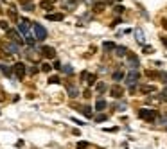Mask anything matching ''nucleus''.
Segmentation results:
<instances>
[{"instance_id": "obj_1", "label": "nucleus", "mask_w": 167, "mask_h": 149, "mask_svg": "<svg viewBox=\"0 0 167 149\" xmlns=\"http://www.w3.org/2000/svg\"><path fill=\"white\" fill-rule=\"evenodd\" d=\"M31 29H33V24L29 22L27 18H22V20H18V32L20 34H23L25 36V41H27V45H34V40L29 36V32H31Z\"/></svg>"}, {"instance_id": "obj_2", "label": "nucleus", "mask_w": 167, "mask_h": 149, "mask_svg": "<svg viewBox=\"0 0 167 149\" xmlns=\"http://www.w3.org/2000/svg\"><path fill=\"white\" fill-rule=\"evenodd\" d=\"M156 115H158V112H155V110H147V108H140L138 110V119L146 120V122H155Z\"/></svg>"}, {"instance_id": "obj_3", "label": "nucleus", "mask_w": 167, "mask_h": 149, "mask_svg": "<svg viewBox=\"0 0 167 149\" xmlns=\"http://www.w3.org/2000/svg\"><path fill=\"white\" fill-rule=\"evenodd\" d=\"M138 79H140V74H138V70H129L128 74H126V77H124V83H126V86H129V88H133L135 84L138 83Z\"/></svg>"}, {"instance_id": "obj_4", "label": "nucleus", "mask_w": 167, "mask_h": 149, "mask_svg": "<svg viewBox=\"0 0 167 149\" xmlns=\"http://www.w3.org/2000/svg\"><path fill=\"white\" fill-rule=\"evenodd\" d=\"M33 32H34V40H38V41H43L47 38V31L40 24H33Z\"/></svg>"}, {"instance_id": "obj_5", "label": "nucleus", "mask_w": 167, "mask_h": 149, "mask_svg": "<svg viewBox=\"0 0 167 149\" xmlns=\"http://www.w3.org/2000/svg\"><path fill=\"white\" fill-rule=\"evenodd\" d=\"M40 52H41V56H43V58H49V59L56 58V50H54L52 47H49V45H43V47H40Z\"/></svg>"}, {"instance_id": "obj_6", "label": "nucleus", "mask_w": 167, "mask_h": 149, "mask_svg": "<svg viewBox=\"0 0 167 149\" xmlns=\"http://www.w3.org/2000/svg\"><path fill=\"white\" fill-rule=\"evenodd\" d=\"M13 72H14V76L18 79H23L25 77V65H23V63H16V65L13 67Z\"/></svg>"}, {"instance_id": "obj_7", "label": "nucleus", "mask_w": 167, "mask_h": 149, "mask_svg": "<svg viewBox=\"0 0 167 149\" xmlns=\"http://www.w3.org/2000/svg\"><path fill=\"white\" fill-rule=\"evenodd\" d=\"M6 34H7V38L9 40H13L14 43H23V40H22V36H20V32L18 31H14V29H7L6 31Z\"/></svg>"}, {"instance_id": "obj_8", "label": "nucleus", "mask_w": 167, "mask_h": 149, "mask_svg": "<svg viewBox=\"0 0 167 149\" xmlns=\"http://www.w3.org/2000/svg\"><path fill=\"white\" fill-rule=\"evenodd\" d=\"M110 95H111L113 99H121V97L124 95V86H119V84L111 86V88H110Z\"/></svg>"}, {"instance_id": "obj_9", "label": "nucleus", "mask_w": 167, "mask_h": 149, "mask_svg": "<svg viewBox=\"0 0 167 149\" xmlns=\"http://www.w3.org/2000/svg\"><path fill=\"white\" fill-rule=\"evenodd\" d=\"M81 81H83V83H86L88 86H92V84L95 83V74H90V72L83 70V72H81Z\"/></svg>"}, {"instance_id": "obj_10", "label": "nucleus", "mask_w": 167, "mask_h": 149, "mask_svg": "<svg viewBox=\"0 0 167 149\" xmlns=\"http://www.w3.org/2000/svg\"><path fill=\"white\" fill-rule=\"evenodd\" d=\"M47 20H51V22H61V20L65 18L63 13H49V14H45Z\"/></svg>"}, {"instance_id": "obj_11", "label": "nucleus", "mask_w": 167, "mask_h": 149, "mask_svg": "<svg viewBox=\"0 0 167 149\" xmlns=\"http://www.w3.org/2000/svg\"><path fill=\"white\" fill-rule=\"evenodd\" d=\"M153 92H156V86H151V84H144V86L138 88V94H142V95H147V94H153Z\"/></svg>"}, {"instance_id": "obj_12", "label": "nucleus", "mask_w": 167, "mask_h": 149, "mask_svg": "<svg viewBox=\"0 0 167 149\" xmlns=\"http://www.w3.org/2000/svg\"><path fill=\"white\" fill-rule=\"evenodd\" d=\"M2 47H4V49L9 52V54H14V52H18V45H16V43H13V41H9V43H4Z\"/></svg>"}, {"instance_id": "obj_13", "label": "nucleus", "mask_w": 167, "mask_h": 149, "mask_svg": "<svg viewBox=\"0 0 167 149\" xmlns=\"http://www.w3.org/2000/svg\"><path fill=\"white\" fill-rule=\"evenodd\" d=\"M128 65H129L131 68H137V67H138V58L133 56V54H129V58H128Z\"/></svg>"}, {"instance_id": "obj_14", "label": "nucleus", "mask_w": 167, "mask_h": 149, "mask_svg": "<svg viewBox=\"0 0 167 149\" xmlns=\"http://www.w3.org/2000/svg\"><path fill=\"white\" fill-rule=\"evenodd\" d=\"M67 92H68L70 97H77V94H79V90L74 86V84H67Z\"/></svg>"}, {"instance_id": "obj_15", "label": "nucleus", "mask_w": 167, "mask_h": 149, "mask_svg": "<svg viewBox=\"0 0 167 149\" xmlns=\"http://www.w3.org/2000/svg\"><path fill=\"white\" fill-rule=\"evenodd\" d=\"M113 50H115V56H117V58H122V56L128 54V49H126V47H115Z\"/></svg>"}, {"instance_id": "obj_16", "label": "nucleus", "mask_w": 167, "mask_h": 149, "mask_svg": "<svg viewBox=\"0 0 167 149\" xmlns=\"http://www.w3.org/2000/svg\"><path fill=\"white\" fill-rule=\"evenodd\" d=\"M106 106H108V102H106L104 99H99L97 102H95V110H97V112H103Z\"/></svg>"}, {"instance_id": "obj_17", "label": "nucleus", "mask_w": 167, "mask_h": 149, "mask_svg": "<svg viewBox=\"0 0 167 149\" xmlns=\"http://www.w3.org/2000/svg\"><path fill=\"white\" fill-rule=\"evenodd\" d=\"M146 76L151 77V79H160L162 81V74L160 72H155V70H146Z\"/></svg>"}, {"instance_id": "obj_18", "label": "nucleus", "mask_w": 167, "mask_h": 149, "mask_svg": "<svg viewBox=\"0 0 167 149\" xmlns=\"http://www.w3.org/2000/svg\"><path fill=\"white\" fill-rule=\"evenodd\" d=\"M0 70H2V74H4L6 77H11V76H13V68H9L7 65H0Z\"/></svg>"}, {"instance_id": "obj_19", "label": "nucleus", "mask_w": 167, "mask_h": 149, "mask_svg": "<svg viewBox=\"0 0 167 149\" xmlns=\"http://www.w3.org/2000/svg\"><path fill=\"white\" fill-rule=\"evenodd\" d=\"M76 108H77L79 112H83L86 117H92V108H90V106H76Z\"/></svg>"}, {"instance_id": "obj_20", "label": "nucleus", "mask_w": 167, "mask_h": 149, "mask_svg": "<svg viewBox=\"0 0 167 149\" xmlns=\"http://www.w3.org/2000/svg\"><path fill=\"white\" fill-rule=\"evenodd\" d=\"M7 13H9V18L13 20V22H18V16H16V9H14L13 6H9V9H7Z\"/></svg>"}, {"instance_id": "obj_21", "label": "nucleus", "mask_w": 167, "mask_h": 149, "mask_svg": "<svg viewBox=\"0 0 167 149\" xmlns=\"http://www.w3.org/2000/svg\"><path fill=\"white\" fill-rule=\"evenodd\" d=\"M106 9V4H103V2H99V4H93V13H103Z\"/></svg>"}, {"instance_id": "obj_22", "label": "nucleus", "mask_w": 167, "mask_h": 149, "mask_svg": "<svg viewBox=\"0 0 167 149\" xmlns=\"http://www.w3.org/2000/svg\"><path fill=\"white\" fill-rule=\"evenodd\" d=\"M108 88H106V84L104 83H97V86H95V92H97V94H104Z\"/></svg>"}, {"instance_id": "obj_23", "label": "nucleus", "mask_w": 167, "mask_h": 149, "mask_svg": "<svg viewBox=\"0 0 167 149\" xmlns=\"http://www.w3.org/2000/svg\"><path fill=\"white\" fill-rule=\"evenodd\" d=\"M111 77H113L115 81H121V79H124L126 76H124V72H122V70H117V72H113V76H111Z\"/></svg>"}, {"instance_id": "obj_24", "label": "nucleus", "mask_w": 167, "mask_h": 149, "mask_svg": "<svg viewBox=\"0 0 167 149\" xmlns=\"http://www.w3.org/2000/svg\"><path fill=\"white\" fill-rule=\"evenodd\" d=\"M135 38H137V41L140 45H144V34H142V31H137L135 32Z\"/></svg>"}, {"instance_id": "obj_25", "label": "nucleus", "mask_w": 167, "mask_h": 149, "mask_svg": "<svg viewBox=\"0 0 167 149\" xmlns=\"http://www.w3.org/2000/svg\"><path fill=\"white\" fill-rule=\"evenodd\" d=\"M113 49H115L113 41H104V50H113Z\"/></svg>"}, {"instance_id": "obj_26", "label": "nucleus", "mask_w": 167, "mask_h": 149, "mask_svg": "<svg viewBox=\"0 0 167 149\" xmlns=\"http://www.w3.org/2000/svg\"><path fill=\"white\" fill-rule=\"evenodd\" d=\"M52 4H54V2H41V7H43L45 11H51V9H52Z\"/></svg>"}, {"instance_id": "obj_27", "label": "nucleus", "mask_w": 167, "mask_h": 149, "mask_svg": "<svg viewBox=\"0 0 167 149\" xmlns=\"http://www.w3.org/2000/svg\"><path fill=\"white\" fill-rule=\"evenodd\" d=\"M104 120H108V115H104V113H101V115L95 117V122H104Z\"/></svg>"}, {"instance_id": "obj_28", "label": "nucleus", "mask_w": 167, "mask_h": 149, "mask_svg": "<svg viewBox=\"0 0 167 149\" xmlns=\"http://www.w3.org/2000/svg\"><path fill=\"white\" fill-rule=\"evenodd\" d=\"M113 13H115V14H122V13H124V7H122V6H115V7H113Z\"/></svg>"}, {"instance_id": "obj_29", "label": "nucleus", "mask_w": 167, "mask_h": 149, "mask_svg": "<svg viewBox=\"0 0 167 149\" xmlns=\"http://www.w3.org/2000/svg\"><path fill=\"white\" fill-rule=\"evenodd\" d=\"M77 149H86L88 147V142H85V140H81V142H77V145H76Z\"/></svg>"}, {"instance_id": "obj_30", "label": "nucleus", "mask_w": 167, "mask_h": 149, "mask_svg": "<svg viewBox=\"0 0 167 149\" xmlns=\"http://www.w3.org/2000/svg\"><path fill=\"white\" fill-rule=\"evenodd\" d=\"M41 70H43V72H51V70H52V67L49 65V63H43V65H41Z\"/></svg>"}, {"instance_id": "obj_31", "label": "nucleus", "mask_w": 167, "mask_h": 149, "mask_svg": "<svg viewBox=\"0 0 167 149\" xmlns=\"http://www.w3.org/2000/svg\"><path fill=\"white\" fill-rule=\"evenodd\" d=\"M49 83H51V84H56V83H59V77H58V76H51V77H49Z\"/></svg>"}, {"instance_id": "obj_32", "label": "nucleus", "mask_w": 167, "mask_h": 149, "mask_svg": "<svg viewBox=\"0 0 167 149\" xmlns=\"http://www.w3.org/2000/svg\"><path fill=\"white\" fill-rule=\"evenodd\" d=\"M142 52H144V54H151V52H153V47H149V45H144Z\"/></svg>"}, {"instance_id": "obj_33", "label": "nucleus", "mask_w": 167, "mask_h": 149, "mask_svg": "<svg viewBox=\"0 0 167 149\" xmlns=\"http://www.w3.org/2000/svg\"><path fill=\"white\" fill-rule=\"evenodd\" d=\"M0 27H2L4 31H7V29H9V24L6 22V20H0Z\"/></svg>"}, {"instance_id": "obj_34", "label": "nucleus", "mask_w": 167, "mask_h": 149, "mask_svg": "<svg viewBox=\"0 0 167 149\" xmlns=\"http://www.w3.org/2000/svg\"><path fill=\"white\" fill-rule=\"evenodd\" d=\"M63 72H67V74H72V67H70V65H65V67H63Z\"/></svg>"}, {"instance_id": "obj_35", "label": "nucleus", "mask_w": 167, "mask_h": 149, "mask_svg": "<svg viewBox=\"0 0 167 149\" xmlns=\"http://www.w3.org/2000/svg\"><path fill=\"white\" fill-rule=\"evenodd\" d=\"M160 99H162V101H167V88H165V90L160 94Z\"/></svg>"}, {"instance_id": "obj_36", "label": "nucleus", "mask_w": 167, "mask_h": 149, "mask_svg": "<svg viewBox=\"0 0 167 149\" xmlns=\"http://www.w3.org/2000/svg\"><path fill=\"white\" fill-rule=\"evenodd\" d=\"M23 9H27V11H33V9H34V6H33V4H23Z\"/></svg>"}, {"instance_id": "obj_37", "label": "nucleus", "mask_w": 167, "mask_h": 149, "mask_svg": "<svg viewBox=\"0 0 167 149\" xmlns=\"http://www.w3.org/2000/svg\"><path fill=\"white\" fill-rule=\"evenodd\" d=\"M4 101H6V94L0 90V102H4Z\"/></svg>"}, {"instance_id": "obj_38", "label": "nucleus", "mask_w": 167, "mask_h": 149, "mask_svg": "<svg viewBox=\"0 0 167 149\" xmlns=\"http://www.w3.org/2000/svg\"><path fill=\"white\" fill-rule=\"evenodd\" d=\"M29 74H31V76H34V74H38V68H36V67H33V68L29 70Z\"/></svg>"}, {"instance_id": "obj_39", "label": "nucleus", "mask_w": 167, "mask_h": 149, "mask_svg": "<svg viewBox=\"0 0 167 149\" xmlns=\"http://www.w3.org/2000/svg\"><path fill=\"white\" fill-rule=\"evenodd\" d=\"M83 95H85V97H86V99H90V95H92V92H90V90H86V92H85V94H83Z\"/></svg>"}, {"instance_id": "obj_40", "label": "nucleus", "mask_w": 167, "mask_h": 149, "mask_svg": "<svg viewBox=\"0 0 167 149\" xmlns=\"http://www.w3.org/2000/svg\"><path fill=\"white\" fill-rule=\"evenodd\" d=\"M16 147H23V140H18L16 142Z\"/></svg>"}, {"instance_id": "obj_41", "label": "nucleus", "mask_w": 167, "mask_h": 149, "mask_svg": "<svg viewBox=\"0 0 167 149\" xmlns=\"http://www.w3.org/2000/svg\"><path fill=\"white\" fill-rule=\"evenodd\" d=\"M18 2H20V4L23 6V4H29V2H31V0H18Z\"/></svg>"}, {"instance_id": "obj_42", "label": "nucleus", "mask_w": 167, "mask_h": 149, "mask_svg": "<svg viewBox=\"0 0 167 149\" xmlns=\"http://www.w3.org/2000/svg\"><path fill=\"white\" fill-rule=\"evenodd\" d=\"M162 25H163V27H165V29H167V20H165V18H163V20H162Z\"/></svg>"}, {"instance_id": "obj_43", "label": "nucleus", "mask_w": 167, "mask_h": 149, "mask_svg": "<svg viewBox=\"0 0 167 149\" xmlns=\"http://www.w3.org/2000/svg\"><path fill=\"white\" fill-rule=\"evenodd\" d=\"M162 41H163V45L167 47V38H165V36H162Z\"/></svg>"}, {"instance_id": "obj_44", "label": "nucleus", "mask_w": 167, "mask_h": 149, "mask_svg": "<svg viewBox=\"0 0 167 149\" xmlns=\"http://www.w3.org/2000/svg\"><path fill=\"white\" fill-rule=\"evenodd\" d=\"M0 14H2V7H0Z\"/></svg>"}, {"instance_id": "obj_45", "label": "nucleus", "mask_w": 167, "mask_h": 149, "mask_svg": "<svg viewBox=\"0 0 167 149\" xmlns=\"http://www.w3.org/2000/svg\"><path fill=\"white\" fill-rule=\"evenodd\" d=\"M51 2H54V0H51Z\"/></svg>"}]
</instances>
